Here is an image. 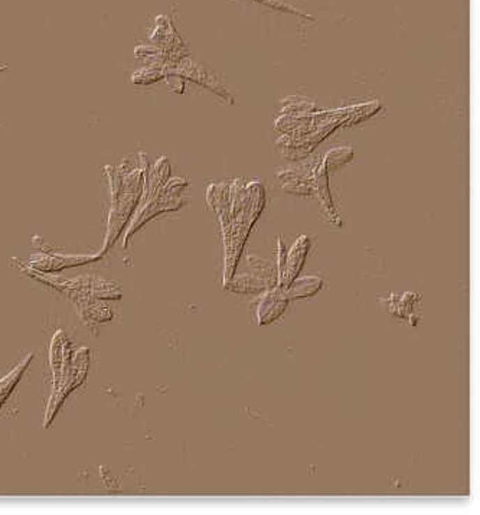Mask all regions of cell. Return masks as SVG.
Instances as JSON below:
<instances>
[{
    "mask_svg": "<svg viewBox=\"0 0 480 515\" xmlns=\"http://www.w3.org/2000/svg\"><path fill=\"white\" fill-rule=\"evenodd\" d=\"M264 207V188L253 181L235 179L230 185V221L223 228L225 243V278L227 285L241 255L247 235Z\"/></svg>",
    "mask_w": 480,
    "mask_h": 515,
    "instance_id": "6da1fadb",
    "label": "cell"
},
{
    "mask_svg": "<svg viewBox=\"0 0 480 515\" xmlns=\"http://www.w3.org/2000/svg\"><path fill=\"white\" fill-rule=\"evenodd\" d=\"M310 247V239L306 235H301L294 243V246L290 248L287 254H285V259L281 263H278V288H287L294 278L297 277L304 259H306L308 250Z\"/></svg>",
    "mask_w": 480,
    "mask_h": 515,
    "instance_id": "7a4b0ae2",
    "label": "cell"
},
{
    "mask_svg": "<svg viewBox=\"0 0 480 515\" xmlns=\"http://www.w3.org/2000/svg\"><path fill=\"white\" fill-rule=\"evenodd\" d=\"M289 300L283 299L277 289H271L258 305L257 309V318H258V324L260 325H267L270 322H273L276 318H278L283 312H285L286 306H287Z\"/></svg>",
    "mask_w": 480,
    "mask_h": 515,
    "instance_id": "3957f363",
    "label": "cell"
},
{
    "mask_svg": "<svg viewBox=\"0 0 480 515\" xmlns=\"http://www.w3.org/2000/svg\"><path fill=\"white\" fill-rule=\"evenodd\" d=\"M322 285H323V281L320 277L308 276L303 278H294V281L285 289L278 288V286L276 289L283 299L290 300V299H297V297L312 296L319 292Z\"/></svg>",
    "mask_w": 480,
    "mask_h": 515,
    "instance_id": "277c9868",
    "label": "cell"
}]
</instances>
